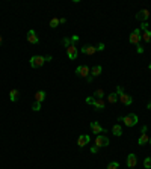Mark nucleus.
<instances>
[{"label":"nucleus","mask_w":151,"mask_h":169,"mask_svg":"<svg viewBox=\"0 0 151 169\" xmlns=\"http://www.w3.org/2000/svg\"><path fill=\"white\" fill-rule=\"evenodd\" d=\"M118 121H122L126 127H133V125L137 124V115H136V113H129V115L124 116V118H122V116L118 118Z\"/></svg>","instance_id":"f257e3e1"},{"label":"nucleus","mask_w":151,"mask_h":169,"mask_svg":"<svg viewBox=\"0 0 151 169\" xmlns=\"http://www.w3.org/2000/svg\"><path fill=\"white\" fill-rule=\"evenodd\" d=\"M116 94H118V100H119L122 104L130 106V104L133 103V98L130 97V95L124 94V91H122V88H121V86H118V88H116Z\"/></svg>","instance_id":"f03ea898"},{"label":"nucleus","mask_w":151,"mask_h":169,"mask_svg":"<svg viewBox=\"0 0 151 169\" xmlns=\"http://www.w3.org/2000/svg\"><path fill=\"white\" fill-rule=\"evenodd\" d=\"M86 103H88V104H92L97 110H103L104 106H106L104 100H95L94 97H88V98H86Z\"/></svg>","instance_id":"7ed1b4c3"},{"label":"nucleus","mask_w":151,"mask_h":169,"mask_svg":"<svg viewBox=\"0 0 151 169\" xmlns=\"http://www.w3.org/2000/svg\"><path fill=\"white\" fill-rule=\"evenodd\" d=\"M45 62V56H32L30 57V67L32 68H39Z\"/></svg>","instance_id":"20e7f679"},{"label":"nucleus","mask_w":151,"mask_h":169,"mask_svg":"<svg viewBox=\"0 0 151 169\" xmlns=\"http://www.w3.org/2000/svg\"><path fill=\"white\" fill-rule=\"evenodd\" d=\"M76 74L79 75V77H89L91 75V68H88L86 65H79L77 67V70H76Z\"/></svg>","instance_id":"39448f33"},{"label":"nucleus","mask_w":151,"mask_h":169,"mask_svg":"<svg viewBox=\"0 0 151 169\" xmlns=\"http://www.w3.org/2000/svg\"><path fill=\"white\" fill-rule=\"evenodd\" d=\"M95 145H97L98 148L107 147V145H109V137H107V136H103V134H98V136L95 137Z\"/></svg>","instance_id":"423d86ee"},{"label":"nucleus","mask_w":151,"mask_h":169,"mask_svg":"<svg viewBox=\"0 0 151 169\" xmlns=\"http://www.w3.org/2000/svg\"><path fill=\"white\" fill-rule=\"evenodd\" d=\"M141 29H134L132 33H130V38H129V41L132 42V44H139V41H141Z\"/></svg>","instance_id":"0eeeda50"},{"label":"nucleus","mask_w":151,"mask_h":169,"mask_svg":"<svg viewBox=\"0 0 151 169\" xmlns=\"http://www.w3.org/2000/svg\"><path fill=\"white\" fill-rule=\"evenodd\" d=\"M148 17H150V11L148 9H141L139 12H136V20H139L142 23H145L148 20Z\"/></svg>","instance_id":"6e6552de"},{"label":"nucleus","mask_w":151,"mask_h":169,"mask_svg":"<svg viewBox=\"0 0 151 169\" xmlns=\"http://www.w3.org/2000/svg\"><path fill=\"white\" fill-rule=\"evenodd\" d=\"M89 140H91V137H89L88 134H80V136H79V139H77V145H79L80 148H83L85 145H88V144H89Z\"/></svg>","instance_id":"1a4fd4ad"},{"label":"nucleus","mask_w":151,"mask_h":169,"mask_svg":"<svg viewBox=\"0 0 151 169\" xmlns=\"http://www.w3.org/2000/svg\"><path fill=\"white\" fill-rule=\"evenodd\" d=\"M91 130H92V133H95L97 136L100 134V133H106V129H103L98 122H95V121H92L91 122Z\"/></svg>","instance_id":"9d476101"},{"label":"nucleus","mask_w":151,"mask_h":169,"mask_svg":"<svg viewBox=\"0 0 151 169\" xmlns=\"http://www.w3.org/2000/svg\"><path fill=\"white\" fill-rule=\"evenodd\" d=\"M77 55H79V52H77V48H76V44L70 45V47L67 48V56L70 57V59H73V60H74L76 57H77Z\"/></svg>","instance_id":"9b49d317"},{"label":"nucleus","mask_w":151,"mask_h":169,"mask_svg":"<svg viewBox=\"0 0 151 169\" xmlns=\"http://www.w3.org/2000/svg\"><path fill=\"white\" fill-rule=\"evenodd\" d=\"M137 165V157H136V154H129V157H127V166L130 169H133L134 166Z\"/></svg>","instance_id":"f8f14e48"},{"label":"nucleus","mask_w":151,"mask_h":169,"mask_svg":"<svg viewBox=\"0 0 151 169\" xmlns=\"http://www.w3.org/2000/svg\"><path fill=\"white\" fill-rule=\"evenodd\" d=\"M27 42H30V44H38L39 42V38L37 36L35 30H29L27 32Z\"/></svg>","instance_id":"ddd939ff"},{"label":"nucleus","mask_w":151,"mask_h":169,"mask_svg":"<svg viewBox=\"0 0 151 169\" xmlns=\"http://www.w3.org/2000/svg\"><path fill=\"white\" fill-rule=\"evenodd\" d=\"M95 52H97V48H95L94 45H85V47L82 48V53H83V55H88V56L94 55Z\"/></svg>","instance_id":"4468645a"},{"label":"nucleus","mask_w":151,"mask_h":169,"mask_svg":"<svg viewBox=\"0 0 151 169\" xmlns=\"http://www.w3.org/2000/svg\"><path fill=\"white\" fill-rule=\"evenodd\" d=\"M101 71H103L101 65H94V67L91 68V75H92V77H97V75L101 74Z\"/></svg>","instance_id":"2eb2a0df"},{"label":"nucleus","mask_w":151,"mask_h":169,"mask_svg":"<svg viewBox=\"0 0 151 169\" xmlns=\"http://www.w3.org/2000/svg\"><path fill=\"white\" fill-rule=\"evenodd\" d=\"M148 140H150L148 134H147V133H142L141 137H139V140H137V144H139V145H144V144H148Z\"/></svg>","instance_id":"dca6fc26"},{"label":"nucleus","mask_w":151,"mask_h":169,"mask_svg":"<svg viewBox=\"0 0 151 169\" xmlns=\"http://www.w3.org/2000/svg\"><path fill=\"white\" fill-rule=\"evenodd\" d=\"M44 100H45V92H44V91H38L37 94H35V101L42 103Z\"/></svg>","instance_id":"f3484780"},{"label":"nucleus","mask_w":151,"mask_h":169,"mask_svg":"<svg viewBox=\"0 0 151 169\" xmlns=\"http://www.w3.org/2000/svg\"><path fill=\"white\" fill-rule=\"evenodd\" d=\"M18 95H20V92L17 91V89H11V92H9V98H11V101H17L18 100Z\"/></svg>","instance_id":"a211bd4d"},{"label":"nucleus","mask_w":151,"mask_h":169,"mask_svg":"<svg viewBox=\"0 0 151 169\" xmlns=\"http://www.w3.org/2000/svg\"><path fill=\"white\" fill-rule=\"evenodd\" d=\"M112 133H113V134H115V136H121V134H122V127H121L119 124H116V125H113Z\"/></svg>","instance_id":"6ab92c4d"},{"label":"nucleus","mask_w":151,"mask_h":169,"mask_svg":"<svg viewBox=\"0 0 151 169\" xmlns=\"http://www.w3.org/2000/svg\"><path fill=\"white\" fill-rule=\"evenodd\" d=\"M107 101H109L110 104L116 103V101H118V94H116V92H110V94H109V97H107Z\"/></svg>","instance_id":"aec40b11"},{"label":"nucleus","mask_w":151,"mask_h":169,"mask_svg":"<svg viewBox=\"0 0 151 169\" xmlns=\"http://www.w3.org/2000/svg\"><path fill=\"white\" fill-rule=\"evenodd\" d=\"M92 97H94L95 100H103V97H104V92H103V89H97Z\"/></svg>","instance_id":"412c9836"},{"label":"nucleus","mask_w":151,"mask_h":169,"mask_svg":"<svg viewBox=\"0 0 151 169\" xmlns=\"http://www.w3.org/2000/svg\"><path fill=\"white\" fill-rule=\"evenodd\" d=\"M142 38H144V41L145 42H151V30H144V35H142Z\"/></svg>","instance_id":"4be33fe9"},{"label":"nucleus","mask_w":151,"mask_h":169,"mask_svg":"<svg viewBox=\"0 0 151 169\" xmlns=\"http://www.w3.org/2000/svg\"><path fill=\"white\" fill-rule=\"evenodd\" d=\"M144 166H145V169H151V157H145Z\"/></svg>","instance_id":"5701e85b"},{"label":"nucleus","mask_w":151,"mask_h":169,"mask_svg":"<svg viewBox=\"0 0 151 169\" xmlns=\"http://www.w3.org/2000/svg\"><path fill=\"white\" fill-rule=\"evenodd\" d=\"M118 168H119V163L118 162H110L106 169H118Z\"/></svg>","instance_id":"b1692460"},{"label":"nucleus","mask_w":151,"mask_h":169,"mask_svg":"<svg viewBox=\"0 0 151 169\" xmlns=\"http://www.w3.org/2000/svg\"><path fill=\"white\" fill-rule=\"evenodd\" d=\"M62 44L68 48L70 45H73V41H71V39H68V38H64V39H62Z\"/></svg>","instance_id":"393cba45"},{"label":"nucleus","mask_w":151,"mask_h":169,"mask_svg":"<svg viewBox=\"0 0 151 169\" xmlns=\"http://www.w3.org/2000/svg\"><path fill=\"white\" fill-rule=\"evenodd\" d=\"M57 26H59V18H52L50 20V27L55 29V27H57Z\"/></svg>","instance_id":"a878e982"},{"label":"nucleus","mask_w":151,"mask_h":169,"mask_svg":"<svg viewBox=\"0 0 151 169\" xmlns=\"http://www.w3.org/2000/svg\"><path fill=\"white\" fill-rule=\"evenodd\" d=\"M32 110H35V112L41 110V103H39V101H35V103L32 104Z\"/></svg>","instance_id":"bb28decb"},{"label":"nucleus","mask_w":151,"mask_h":169,"mask_svg":"<svg viewBox=\"0 0 151 169\" xmlns=\"http://www.w3.org/2000/svg\"><path fill=\"white\" fill-rule=\"evenodd\" d=\"M95 48H97V52H103V50H104V44H103V42H100Z\"/></svg>","instance_id":"cd10ccee"},{"label":"nucleus","mask_w":151,"mask_h":169,"mask_svg":"<svg viewBox=\"0 0 151 169\" xmlns=\"http://www.w3.org/2000/svg\"><path fill=\"white\" fill-rule=\"evenodd\" d=\"M137 53H144V47L141 44H137Z\"/></svg>","instance_id":"c85d7f7f"},{"label":"nucleus","mask_w":151,"mask_h":169,"mask_svg":"<svg viewBox=\"0 0 151 169\" xmlns=\"http://www.w3.org/2000/svg\"><path fill=\"white\" fill-rule=\"evenodd\" d=\"M71 41H73V44H76V42L79 41V36H77V35H73V36H71Z\"/></svg>","instance_id":"c756f323"},{"label":"nucleus","mask_w":151,"mask_h":169,"mask_svg":"<svg viewBox=\"0 0 151 169\" xmlns=\"http://www.w3.org/2000/svg\"><path fill=\"white\" fill-rule=\"evenodd\" d=\"M97 151H98V147H97V145H94V147L91 148V152H92V154H95Z\"/></svg>","instance_id":"7c9ffc66"},{"label":"nucleus","mask_w":151,"mask_h":169,"mask_svg":"<svg viewBox=\"0 0 151 169\" xmlns=\"http://www.w3.org/2000/svg\"><path fill=\"white\" fill-rule=\"evenodd\" d=\"M65 21H67V20H65V18H64V17H62V18H59V24H64Z\"/></svg>","instance_id":"2f4dec72"},{"label":"nucleus","mask_w":151,"mask_h":169,"mask_svg":"<svg viewBox=\"0 0 151 169\" xmlns=\"http://www.w3.org/2000/svg\"><path fill=\"white\" fill-rule=\"evenodd\" d=\"M147 107H148V109H150V110H151V98H150V100H148V104H147Z\"/></svg>","instance_id":"473e14b6"},{"label":"nucleus","mask_w":151,"mask_h":169,"mask_svg":"<svg viewBox=\"0 0 151 169\" xmlns=\"http://www.w3.org/2000/svg\"><path fill=\"white\" fill-rule=\"evenodd\" d=\"M2 42H3V36H0V45H2Z\"/></svg>","instance_id":"72a5a7b5"},{"label":"nucleus","mask_w":151,"mask_h":169,"mask_svg":"<svg viewBox=\"0 0 151 169\" xmlns=\"http://www.w3.org/2000/svg\"><path fill=\"white\" fill-rule=\"evenodd\" d=\"M148 68H150V71H151V63H150V65H148Z\"/></svg>","instance_id":"f704fd0d"},{"label":"nucleus","mask_w":151,"mask_h":169,"mask_svg":"<svg viewBox=\"0 0 151 169\" xmlns=\"http://www.w3.org/2000/svg\"><path fill=\"white\" fill-rule=\"evenodd\" d=\"M148 142H150V144H151V137H150V140H148Z\"/></svg>","instance_id":"c9c22d12"}]
</instances>
